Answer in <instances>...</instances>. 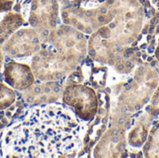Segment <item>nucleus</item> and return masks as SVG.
Wrapping results in <instances>:
<instances>
[{"instance_id": "nucleus-1", "label": "nucleus", "mask_w": 159, "mask_h": 158, "mask_svg": "<svg viewBox=\"0 0 159 158\" xmlns=\"http://www.w3.org/2000/svg\"><path fill=\"white\" fill-rule=\"evenodd\" d=\"M81 147L80 124L60 105L31 107L1 140L3 157H74Z\"/></svg>"}, {"instance_id": "nucleus-2", "label": "nucleus", "mask_w": 159, "mask_h": 158, "mask_svg": "<svg viewBox=\"0 0 159 158\" xmlns=\"http://www.w3.org/2000/svg\"><path fill=\"white\" fill-rule=\"evenodd\" d=\"M114 20L91 34L88 54L94 61L111 65L117 52L138 39L144 28L145 8L138 0H106Z\"/></svg>"}, {"instance_id": "nucleus-3", "label": "nucleus", "mask_w": 159, "mask_h": 158, "mask_svg": "<svg viewBox=\"0 0 159 158\" xmlns=\"http://www.w3.org/2000/svg\"><path fill=\"white\" fill-rule=\"evenodd\" d=\"M158 83L159 74L154 67L149 63L140 65L133 79L119 95L115 113L128 116L141 110L151 99Z\"/></svg>"}, {"instance_id": "nucleus-4", "label": "nucleus", "mask_w": 159, "mask_h": 158, "mask_svg": "<svg viewBox=\"0 0 159 158\" xmlns=\"http://www.w3.org/2000/svg\"><path fill=\"white\" fill-rule=\"evenodd\" d=\"M59 1L62 23L87 34H91L107 25L115 17L114 10L107 1L95 8H84L73 4L70 0Z\"/></svg>"}, {"instance_id": "nucleus-5", "label": "nucleus", "mask_w": 159, "mask_h": 158, "mask_svg": "<svg viewBox=\"0 0 159 158\" xmlns=\"http://www.w3.org/2000/svg\"><path fill=\"white\" fill-rule=\"evenodd\" d=\"M74 67L77 68L88 54V40L84 33L61 23L53 29L47 44Z\"/></svg>"}, {"instance_id": "nucleus-6", "label": "nucleus", "mask_w": 159, "mask_h": 158, "mask_svg": "<svg viewBox=\"0 0 159 158\" xmlns=\"http://www.w3.org/2000/svg\"><path fill=\"white\" fill-rule=\"evenodd\" d=\"M30 65L37 81L62 80L76 69L48 45L32 56Z\"/></svg>"}, {"instance_id": "nucleus-7", "label": "nucleus", "mask_w": 159, "mask_h": 158, "mask_svg": "<svg viewBox=\"0 0 159 158\" xmlns=\"http://www.w3.org/2000/svg\"><path fill=\"white\" fill-rule=\"evenodd\" d=\"M61 102L84 121L92 120L99 111V100L95 90L82 83L65 85Z\"/></svg>"}, {"instance_id": "nucleus-8", "label": "nucleus", "mask_w": 159, "mask_h": 158, "mask_svg": "<svg viewBox=\"0 0 159 158\" xmlns=\"http://www.w3.org/2000/svg\"><path fill=\"white\" fill-rule=\"evenodd\" d=\"M60 14L61 6L59 0L31 1L27 23L38 33L43 45L47 44L50 32L60 24Z\"/></svg>"}, {"instance_id": "nucleus-9", "label": "nucleus", "mask_w": 159, "mask_h": 158, "mask_svg": "<svg viewBox=\"0 0 159 158\" xmlns=\"http://www.w3.org/2000/svg\"><path fill=\"white\" fill-rule=\"evenodd\" d=\"M38 33L31 26L20 28L2 45L5 57L9 59H24L33 56L42 47Z\"/></svg>"}, {"instance_id": "nucleus-10", "label": "nucleus", "mask_w": 159, "mask_h": 158, "mask_svg": "<svg viewBox=\"0 0 159 158\" xmlns=\"http://www.w3.org/2000/svg\"><path fill=\"white\" fill-rule=\"evenodd\" d=\"M114 124L102 137L94 148L95 157H120L126 152V117L113 116Z\"/></svg>"}, {"instance_id": "nucleus-11", "label": "nucleus", "mask_w": 159, "mask_h": 158, "mask_svg": "<svg viewBox=\"0 0 159 158\" xmlns=\"http://www.w3.org/2000/svg\"><path fill=\"white\" fill-rule=\"evenodd\" d=\"M65 87V79L59 81H37L18 94L21 97L28 108L51 104L61 100Z\"/></svg>"}, {"instance_id": "nucleus-12", "label": "nucleus", "mask_w": 159, "mask_h": 158, "mask_svg": "<svg viewBox=\"0 0 159 158\" xmlns=\"http://www.w3.org/2000/svg\"><path fill=\"white\" fill-rule=\"evenodd\" d=\"M2 75L4 82L17 91H23L35 82L31 65L15 61L4 63Z\"/></svg>"}, {"instance_id": "nucleus-13", "label": "nucleus", "mask_w": 159, "mask_h": 158, "mask_svg": "<svg viewBox=\"0 0 159 158\" xmlns=\"http://www.w3.org/2000/svg\"><path fill=\"white\" fill-rule=\"evenodd\" d=\"M155 117L147 111L142 114L128 134V143L133 148H141L144 145L150 133L151 124Z\"/></svg>"}, {"instance_id": "nucleus-14", "label": "nucleus", "mask_w": 159, "mask_h": 158, "mask_svg": "<svg viewBox=\"0 0 159 158\" xmlns=\"http://www.w3.org/2000/svg\"><path fill=\"white\" fill-rule=\"evenodd\" d=\"M23 25H28V23L20 13L13 10L6 12L0 20V43L3 45L11 34Z\"/></svg>"}, {"instance_id": "nucleus-15", "label": "nucleus", "mask_w": 159, "mask_h": 158, "mask_svg": "<svg viewBox=\"0 0 159 158\" xmlns=\"http://www.w3.org/2000/svg\"><path fill=\"white\" fill-rule=\"evenodd\" d=\"M143 153L145 157H159V120L151 129Z\"/></svg>"}, {"instance_id": "nucleus-16", "label": "nucleus", "mask_w": 159, "mask_h": 158, "mask_svg": "<svg viewBox=\"0 0 159 158\" xmlns=\"http://www.w3.org/2000/svg\"><path fill=\"white\" fill-rule=\"evenodd\" d=\"M17 95L19 96V99L16 100V102H15L12 105H10L8 108H7L6 110L3 111L4 114H5V115H6L12 123H13V122H17L18 120L23 118V117L26 115L28 110L30 109V108H28V107L26 106V104L24 103L23 100H22L21 97L18 94V92H17Z\"/></svg>"}, {"instance_id": "nucleus-17", "label": "nucleus", "mask_w": 159, "mask_h": 158, "mask_svg": "<svg viewBox=\"0 0 159 158\" xmlns=\"http://www.w3.org/2000/svg\"><path fill=\"white\" fill-rule=\"evenodd\" d=\"M17 100V90L0 81V111L12 105Z\"/></svg>"}, {"instance_id": "nucleus-18", "label": "nucleus", "mask_w": 159, "mask_h": 158, "mask_svg": "<svg viewBox=\"0 0 159 158\" xmlns=\"http://www.w3.org/2000/svg\"><path fill=\"white\" fill-rule=\"evenodd\" d=\"M146 111L154 117L159 115V85L150 99V103L147 106Z\"/></svg>"}, {"instance_id": "nucleus-19", "label": "nucleus", "mask_w": 159, "mask_h": 158, "mask_svg": "<svg viewBox=\"0 0 159 158\" xmlns=\"http://www.w3.org/2000/svg\"><path fill=\"white\" fill-rule=\"evenodd\" d=\"M14 4V0H0V13H6L12 10Z\"/></svg>"}, {"instance_id": "nucleus-20", "label": "nucleus", "mask_w": 159, "mask_h": 158, "mask_svg": "<svg viewBox=\"0 0 159 158\" xmlns=\"http://www.w3.org/2000/svg\"><path fill=\"white\" fill-rule=\"evenodd\" d=\"M0 131L4 130L7 128H9L12 125V122L5 115L3 111H0Z\"/></svg>"}, {"instance_id": "nucleus-21", "label": "nucleus", "mask_w": 159, "mask_h": 158, "mask_svg": "<svg viewBox=\"0 0 159 158\" xmlns=\"http://www.w3.org/2000/svg\"><path fill=\"white\" fill-rule=\"evenodd\" d=\"M4 63H5V55H4L3 50H2V44L0 43V73L3 69Z\"/></svg>"}, {"instance_id": "nucleus-22", "label": "nucleus", "mask_w": 159, "mask_h": 158, "mask_svg": "<svg viewBox=\"0 0 159 158\" xmlns=\"http://www.w3.org/2000/svg\"><path fill=\"white\" fill-rule=\"evenodd\" d=\"M89 1H95V0H71V2L75 5H79L83 2H89Z\"/></svg>"}, {"instance_id": "nucleus-23", "label": "nucleus", "mask_w": 159, "mask_h": 158, "mask_svg": "<svg viewBox=\"0 0 159 158\" xmlns=\"http://www.w3.org/2000/svg\"><path fill=\"white\" fill-rule=\"evenodd\" d=\"M155 55H156V58H157V60L158 61V62H159V44H158V46H157V47L156 48Z\"/></svg>"}, {"instance_id": "nucleus-24", "label": "nucleus", "mask_w": 159, "mask_h": 158, "mask_svg": "<svg viewBox=\"0 0 159 158\" xmlns=\"http://www.w3.org/2000/svg\"><path fill=\"white\" fill-rule=\"evenodd\" d=\"M0 157H3V153H2V149H1V142H0Z\"/></svg>"}]
</instances>
